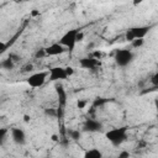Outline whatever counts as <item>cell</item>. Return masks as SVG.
<instances>
[{"instance_id":"6da1fadb","label":"cell","mask_w":158,"mask_h":158,"mask_svg":"<svg viewBox=\"0 0 158 158\" xmlns=\"http://www.w3.org/2000/svg\"><path fill=\"white\" fill-rule=\"evenodd\" d=\"M127 130H128V127H126V126L115 127V128L109 130V131L105 133V137L107 138V141H109L112 146L118 147V146H121V144L127 139Z\"/></svg>"},{"instance_id":"7a4b0ae2","label":"cell","mask_w":158,"mask_h":158,"mask_svg":"<svg viewBox=\"0 0 158 158\" xmlns=\"http://www.w3.org/2000/svg\"><path fill=\"white\" fill-rule=\"evenodd\" d=\"M135 59V54L131 49L127 48H121V49H116L115 54H114V60L116 63V65L125 68L128 67Z\"/></svg>"},{"instance_id":"3957f363","label":"cell","mask_w":158,"mask_h":158,"mask_svg":"<svg viewBox=\"0 0 158 158\" xmlns=\"http://www.w3.org/2000/svg\"><path fill=\"white\" fill-rule=\"evenodd\" d=\"M80 30L79 28H72V30H68L60 38H59V43L64 47V48H68L69 51H73L77 42H78V35H79Z\"/></svg>"},{"instance_id":"277c9868","label":"cell","mask_w":158,"mask_h":158,"mask_svg":"<svg viewBox=\"0 0 158 158\" xmlns=\"http://www.w3.org/2000/svg\"><path fill=\"white\" fill-rule=\"evenodd\" d=\"M151 27L149 26H136V27H131L126 31L125 33V40L128 42H132L135 40H143L148 32H149Z\"/></svg>"},{"instance_id":"5b68a950","label":"cell","mask_w":158,"mask_h":158,"mask_svg":"<svg viewBox=\"0 0 158 158\" xmlns=\"http://www.w3.org/2000/svg\"><path fill=\"white\" fill-rule=\"evenodd\" d=\"M47 78H48V72H37V73H33L30 77H27L26 83L31 88H40L46 83Z\"/></svg>"},{"instance_id":"8992f818","label":"cell","mask_w":158,"mask_h":158,"mask_svg":"<svg viewBox=\"0 0 158 158\" xmlns=\"http://www.w3.org/2000/svg\"><path fill=\"white\" fill-rule=\"evenodd\" d=\"M67 78H68V74H67L65 68H63V67H53L48 70V79L51 81L63 80Z\"/></svg>"},{"instance_id":"52a82bcc","label":"cell","mask_w":158,"mask_h":158,"mask_svg":"<svg viewBox=\"0 0 158 158\" xmlns=\"http://www.w3.org/2000/svg\"><path fill=\"white\" fill-rule=\"evenodd\" d=\"M83 130L85 132H100L102 130V123L95 118H86L83 123Z\"/></svg>"},{"instance_id":"ba28073f","label":"cell","mask_w":158,"mask_h":158,"mask_svg":"<svg viewBox=\"0 0 158 158\" xmlns=\"http://www.w3.org/2000/svg\"><path fill=\"white\" fill-rule=\"evenodd\" d=\"M79 64L84 69H95V68H98L100 65V62H99L98 58H95V57L91 56V57H84V58H81L79 60Z\"/></svg>"},{"instance_id":"9c48e42d","label":"cell","mask_w":158,"mask_h":158,"mask_svg":"<svg viewBox=\"0 0 158 158\" xmlns=\"http://www.w3.org/2000/svg\"><path fill=\"white\" fill-rule=\"evenodd\" d=\"M11 138L19 146H23L26 143V135H25L23 130L19 128V127H14L11 130Z\"/></svg>"},{"instance_id":"30bf717a","label":"cell","mask_w":158,"mask_h":158,"mask_svg":"<svg viewBox=\"0 0 158 158\" xmlns=\"http://www.w3.org/2000/svg\"><path fill=\"white\" fill-rule=\"evenodd\" d=\"M44 51H46V54L47 56H59V54H62V53L65 52V48L58 42V43L49 44L48 47L44 48Z\"/></svg>"},{"instance_id":"8fae6325","label":"cell","mask_w":158,"mask_h":158,"mask_svg":"<svg viewBox=\"0 0 158 158\" xmlns=\"http://www.w3.org/2000/svg\"><path fill=\"white\" fill-rule=\"evenodd\" d=\"M83 158H104V156H102L101 151H99L98 148H90V149L85 151Z\"/></svg>"},{"instance_id":"7c38bea8","label":"cell","mask_w":158,"mask_h":158,"mask_svg":"<svg viewBox=\"0 0 158 158\" xmlns=\"http://www.w3.org/2000/svg\"><path fill=\"white\" fill-rule=\"evenodd\" d=\"M0 65H1L2 69L11 70V69H14V67H15V62L11 59V57H7L6 59H2V60H1Z\"/></svg>"},{"instance_id":"4fadbf2b","label":"cell","mask_w":158,"mask_h":158,"mask_svg":"<svg viewBox=\"0 0 158 158\" xmlns=\"http://www.w3.org/2000/svg\"><path fill=\"white\" fill-rule=\"evenodd\" d=\"M57 93H58V96L60 99V104L64 105V102H65V93L63 91V88L60 85H57Z\"/></svg>"},{"instance_id":"5bb4252c","label":"cell","mask_w":158,"mask_h":158,"mask_svg":"<svg viewBox=\"0 0 158 158\" xmlns=\"http://www.w3.org/2000/svg\"><path fill=\"white\" fill-rule=\"evenodd\" d=\"M143 42H144V40H135V41L131 42V44H132L133 48H139L143 44Z\"/></svg>"},{"instance_id":"9a60e30c","label":"cell","mask_w":158,"mask_h":158,"mask_svg":"<svg viewBox=\"0 0 158 158\" xmlns=\"http://www.w3.org/2000/svg\"><path fill=\"white\" fill-rule=\"evenodd\" d=\"M69 135H70V138H73V139H78L80 137V132L77 131V130H70Z\"/></svg>"},{"instance_id":"2e32d148","label":"cell","mask_w":158,"mask_h":158,"mask_svg":"<svg viewBox=\"0 0 158 158\" xmlns=\"http://www.w3.org/2000/svg\"><path fill=\"white\" fill-rule=\"evenodd\" d=\"M6 128H1L0 130V143L1 144H4V142H5V137H6Z\"/></svg>"},{"instance_id":"e0dca14e","label":"cell","mask_w":158,"mask_h":158,"mask_svg":"<svg viewBox=\"0 0 158 158\" xmlns=\"http://www.w3.org/2000/svg\"><path fill=\"white\" fill-rule=\"evenodd\" d=\"M47 54H46V51H44V48H41V49H38L37 52H36V58H42V57H46Z\"/></svg>"},{"instance_id":"ac0fdd59","label":"cell","mask_w":158,"mask_h":158,"mask_svg":"<svg viewBox=\"0 0 158 158\" xmlns=\"http://www.w3.org/2000/svg\"><path fill=\"white\" fill-rule=\"evenodd\" d=\"M44 114L47 116H56L57 115V111H56V109H46L44 110Z\"/></svg>"},{"instance_id":"d6986e66","label":"cell","mask_w":158,"mask_h":158,"mask_svg":"<svg viewBox=\"0 0 158 158\" xmlns=\"http://www.w3.org/2000/svg\"><path fill=\"white\" fill-rule=\"evenodd\" d=\"M151 83H152L153 85H158V72L154 73V74L151 77Z\"/></svg>"},{"instance_id":"ffe728a7","label":"cell","mask_w":158,"mask_h":158,"mask_svg":"<svg viewBox=\"0 0 158 158\" xmlns=\"http://www.w3.org/2000/svg\"><path fill=\"white\" fill-rule=\"evenodd\" d=\"M128 157H130V153H128L127 151H122V152H120L118 156H117V158H128Z\"/></svg>"},{"instance_id":"44dd1931","label":"cell","mask_w":158,"mask_h":158,"mask_svg":"<svg viewBox=\"0 0 158 158\" xmlns=\"http://www.w3.org/2000/svg\"><path fill=\"white\" fill-rule=\"evenodd\" d=\"M65 70H67V74H68V77H69V75H72V74L74 73V69H73L72 67H67V68H65Z\"/></svg>"},{"instance_id":"7402d4cb","label":"cell","mask_w":158,"mask_h":158,"mask_svg":"<svg viewBox=\"0 0 158 158\" xmlns=\"http://www.w3.org/2000/svg\"><path fill=\"white\" fill-rule=\"evenodd\" d=\"M77 105H78V107H79V109H83V107L85 106V101L80 100V101H78V104H77Z\"/></svg>"},{"instance_id":"603a6c76","label":"cell","mask_w":158,"mask_h":158,"mask_svg":"<svg viewBox=\"0 0 158 158\" xmlns=\"http://www.w3.org/2000/svg\"><path fill=\"white\" fill-rule=\"evenodd\" d=\"M69 158H75V157H69Z\"/></svg>"},{"instance_id":"cb8c5ba5","label":"cell","mask_w":158,"mask_h":158,"mask_svg":"<svg viewBox=\"0 0 158 158\" xmlns=\"http://www.w3.org/2000/svg\"><path fill=\"white\" fill-rule=\"evenodd\" d=\"M47 158H49V157H47Z\"/></svg>"}]
</instances>
